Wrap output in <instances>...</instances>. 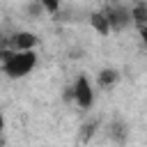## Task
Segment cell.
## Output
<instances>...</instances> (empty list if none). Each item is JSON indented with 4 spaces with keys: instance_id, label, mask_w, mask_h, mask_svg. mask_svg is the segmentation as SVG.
<instances>
[{
    "instance_id": "obj_1",
    "label": "cell",
    "mask_w": 147,
    "mask_h": 147,
    "mask_svg": "<svg viewBox=\"0 0 147 147\" xmlns=\"http://www.w3.org/2000/svg\"><path fill=\"white\" fill-rule=\"evenodd\" d=\"M37 67V53L34 51H23V53H11V57L2 64V74L9 78H23Z\"/></svg>"
},
{
    "instance_id": "obj_2",
    "label": "cell",
    "mask_w": 147,
    "mask_h": 147,
    "mask_svg": "<svg viewBox=\"0 0 147 147\" xmlns=\"http://www.w3.org/2000/svg\"><path fill=\"white\" fill-rule=\"evenodd\" d=\"M103 14L108 18L110 32H119L126 25H131V7L124 5V2H119V5H106L103 7Z\"/></svg>"
},
{
    "instance_id": "obj_3",
    "label": "cell",
    "mask_w": 147,
    "mask_h": 147,
    "mask_svg": "<svg viewBox=\"0 0 147 147\" xmlns=\"http://www.w3.org/2000/svg\"><path fill=\"white\" fill-rule=\"evenodd\" d=\"M71 92H74V101H76V106L80 110L92 108V103H94V90H92V83L85 76L76 78V83L71 85Z\"/></svg>"
},
{
    "instance_id": "obj_4",
    "label": "cell",
    "mask_w": 147,
    "mask_h": 147,
    "mask_svg": "<svg viewBox=\"0 0 147 147\" xmlns=\"http://www.w3.org/2000/svg\"><path fill=\"white\" fill-rule=\"evenodd\" d=\"M37 46V34L30 32V30H18V32H11L9 34V41H7V48L14 51V53H23V51H34Z\"/></svg>"
},
{
    "instance_id": "obj_5",
    "label": "cell",
    "mask_w": 147,
    "mask_h": 147,
    "mask_svg": "<svg viewBox=\"0 0 147 147\" xmlns=\"http://www.w3.org/2000/svg\"><path fill=\"white\" fill-rule=\"evenodd\" d=\"M131 25H136L138 32L147 28V2L145 0H138L131 5Z\"/></svg>"
},
{
    "instance_id": "obj_6",
    "label": "cell",
    "mask_w": 147,
    "mask_h": 147,
    "mask_svg": "<svg viewBox=\"0 0 147 147\" xmlns=\"http://www.w3.org/2000/svg\"><path fill=\"white\" fill-rule=\"evenodd\" d=\"M108 138H110L113 142H117V145H124L126 138H129V129H126V124H124L122 119L110 122V126H108Z\"/></svg>"
},
{
    "instance_id": "obj_7",
    "label": "cell",
    "mask_w": 147,
    "mask_h": 147,
    "mask_svg": "<svg viewBox=\"0 0 147 147\" xmlns=\"http://www.w3.org/2000/svg\"><path fill=\"white\" fill-rule=\"evenodd\" d=\"M117 78H119V74H117L115 69L106 67V69H101V71L96 74V85H99L101 90H110V87H115Z\"/></svg>"
},
{
    "instance_id": "obj_8",
    "label": "cell",
    "mask_w": 147,
    "mask_h": 147,
    "mask_svg": "<svg viewBox=\"0 0 147 147\" xmlns=\"http://www.w3.org/2000/svg\"><path fill=\"white\" fill-rule=\"evenodd\" d=\"M90 25L99 32V34H110V25H108V18H106V14H103V9H99V11H92L90 14Z\"/></svg>"
},
{
    "instance_id": "obj_9",
    "label": "cell",
    "mask_w": 147,
    "mask_h": 147,
    "mask_svg": "<svg viewBox=\"0 0 147 147\" xmlns=\"http://www.w3.org/2000/svg\"><path fill=\"white\" fill-rule=\"evenodd\" d=\"M94 131H96V122H85V124L80 126V142H83V145L90 142L92 136H94Z\"/></svg>"
},
{
    "instance_id": "obj_10",
    "label": "cell",
    "mask_w": 147,
    "mask_h": 147,
    "mask_svg": "<svg viewBox=\"0 0 147 147\" xmlns=\"http://www.w3.org/2000/svg\"><path fill=\"white\" fill-rule=\"evenodd\" d=\"M41 7H44V11L46 14H51V16H55L57 11H60V0H37Z\"/></svg>"
},
{
    "instance_id": "obj_11",
    "label": "cell",
    "mask_w": 147,
    "mask_h": 147,
    "mask_svg": "<svg viewBox=\"0 0 147 147\" xmlns=\"http://www.w3.org/2000/svg\"><path fill=\"white\" fill-rule=\"evenodd\" d=\"M28 14H30L32 18H39V16H41V14H46V11H44V7H41L37 0H32V2L28 5Z\"/></svg>"
},
{
    "instance_id": "obj_12",
    "label": "cell",
    "mask_w": 147,
    "mask_h": 147,
    "mask_svg": "<svg viewBox=\"0 0 147 147\" xmlns=\"http://www.w3.org/2000/svg\"><path fill=\"white\" fill-rule=\"evenodd\" d=\"M140 37H142V44L147 46V28H145V30H140Z\"/></svg>"
},
{
    "instance_id": "obj_13",
    "label": "cell",
    "mask_w": 147,
    "mask_h": 147,
    "mask_svg": "<svg viewBox=\"0 0 147 147\" xmlns=\"http://www.w3.org/2000/svg\"><path fill=\"white\" fill-rule=\"evenodd\" d=\"M5 129V117H2V110H0V131Z\"/></svg>"
}]
</instances>
